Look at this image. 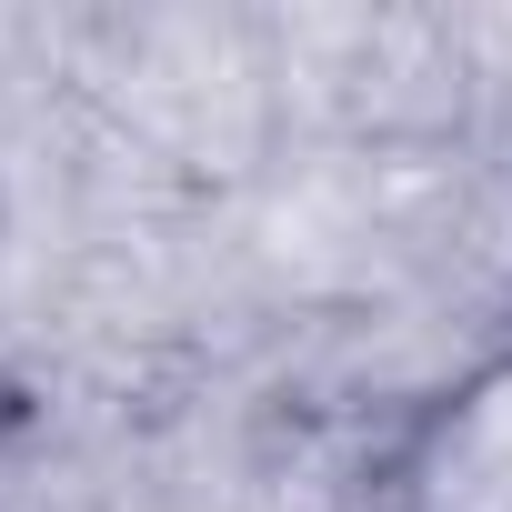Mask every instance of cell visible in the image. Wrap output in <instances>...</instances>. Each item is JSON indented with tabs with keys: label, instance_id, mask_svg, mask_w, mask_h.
<instances>
[{
	"label": "cell",
	"instance_id": "obj_1",
	"mask_svg": "<svg viewBox=\"0 0 512 512\" xmlns=\"http://www.w3.org/2000/svg\"><path fill=\"white\" fill-rule=\"evenodd\" d=\"M382 502L392 512H512V342L422 402V422L392 452Z\"/></svg>",
	"mask_w": 512,
	"mask_h": 512
}]
</instances>
